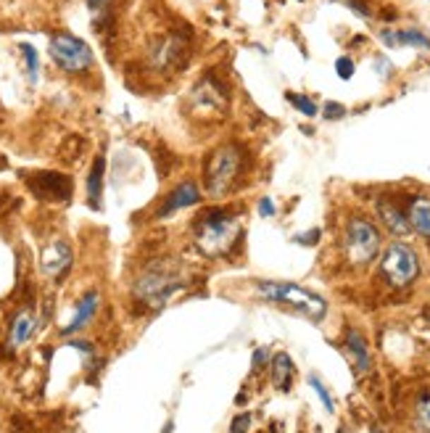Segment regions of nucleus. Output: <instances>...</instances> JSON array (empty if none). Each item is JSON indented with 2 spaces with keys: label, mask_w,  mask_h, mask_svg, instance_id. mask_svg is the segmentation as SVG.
<instances>
[{
  "label": "nucleus",
  "mask_w": 430,
  "mask_h": 433,
  "mask_svg": "<svg viewBox=\"0 0 430 433\" xmlns=\"http://www.w3.org/2000/svg\"><path fill=\"white\" fill-rule=\"evenodd\" d=\"M259 214L261 217H275L277 214V206H275V201H272L270 196H264L259 201Z\"/></svg>",
  "instance_id": "obj_30"
},
{
  "label": "nucleus",
  "mask_w": 430,
  "mask_h": 433,
  "mask_svg": "<svg viewBox=\"0 0 430 433\" xmlns=\"http://www.w3.org/2000/svg\"><path fill=\"white\" fill-rule=\"evenodd\" d=\"M372 433H381V431H372Z\"/></svg>",
  "instance_id": "obj_35"
},
{
  "label": "nucleus",
  "mask_w": 430,
  "mask_h": 433,
  "mask_svg": "<svg viewBox=\"0 0 430 433\" xmlns=\"http://www.w3.org/2000/svg\"><path fill=\"white\" fill-rule=\"evenodd\" d=\"M407 217L414 232H420L422 238L430 241V196H412L407 201Z\"/></svg>",
  "instance_id": "obj_15"
},
{
  "label": "nucleus",
  "mask_w": 430,
  "mask_h": 433,
  "mask_svg": "<svg viewBox=\"0 0 430 433\" xmlns=\"http://www.w3.org/2000/svg\"><path fill=\"white\" fill-rule=\"evenodd\" d=\"M256 291L261 299H267L272 304H282L290 307L293 312L304 314L311 323H320L328 314V304L322 296L311 293L309 288H301L296 283H277V280H256Z\"/></svg>",
  "instance_id": "obj_4"
},
{
  "label": "nucleus",
  "mask_w": 430,
  "mask_h": 433,
  "mask_svg": "<svg viewBox=\"0 0 430 433\" xmlns=\"http://www.w3.org/2000/svg\"><path fill=\"white\" fill-rule=\"evenodd\" d=\"M182 285H185V278H182L180 267L167 262V259H159L141 272L132 293L138 302L148 304V307H164Z\"/></svg>",
  "instance_id": "obj_3"
},
{
  "label": "nucleus",
  "mask_w": 430,
  "mask_h": 433,
  "mask_svg": "<svg viewBox=\"0 0 430 433\" xmlns=\"http://www.w3.org/2000/svg\"><path fill=\"white\" fill-rule=\"evenodd\" d=\"M103 174H106V156L98 153L88 174V201L92 209H100V193H103Z\"/></svg>",
  "instance_id": "obj_18"
},
{
  "label": "nucleus",
  "mask_w": 430,
  "mask_h": 433,
  "mask_svg": "<svg viewBox=\"0 0 430 433\" xmlns=\"http://www.w3.org/2000/svg\"><path fill=\"white\" fill-rule=\"evenodd\" d=\"M240 235V220L227 209H209L193 225V241L209 259H220L230 251Z\"/></svg>",
  "instance_id": "obj_1"
},
{
  "label": "nucleus",
  "mask_w": 430,
  "mask_h": 433,
  "mask_svg": "<svg viewBox=\"0 0 430 433\" xmlns=\"http://www.w3.org/2000/svg\"><path fill=\"white\" fill-rule=\"evenodd\" d=\"M3 167H6V159H3V156H0V170H3Z\"/></svg>",
  "instance_id": "obj_34"
},
{
  "label": "nucleus",
  "mask_w": 430,
  "mask_h": 433,
  "mask_svg": "<svg viewBox=\"0 0 430 433\" xmlns=\"http://www.w3.org/2000/svg\"><path fill=\"white\" fill-rule=\"evenodd\" d=\"M293 381V360L285 352H277L272 357V383L277 391H288Z\"/></svg>",
  "instance_id": "obj_19"
},
{
  "label": "nucleus",
  "mask_w": 430,
  "mask_h": 433,
  "mask_svg": "<svg viewBox=\"0 0 430 433\" xmlns=\"http://www.w3.org/2000/svg\"><path fill=\"white\" fill-rule=\"evenodd\" d=\"M264 362H267V349H256L253 352V364H251V375H256L264 370Z\"/></svg>",
  "instance_id": "obj_29"
},
{
  "label": "nucleus",
  "mask_w": 430,
  "mask_h": 433,
  "mask_svg": "<svg viewBox=\"0 0 430 433\" xmlns=\"http://www.w3.org/2000/svg\"><path fill=\"white\" fill-rule=\"evenodd\" d=\"M185 51H188V48H185V42H182L180 35H167L164 40H159L153 48H150V64H153V69L177 66Z\"/></svg>",
  "instance_id": "obj_12"
},
{
  "label": "nucleus",
  "mask_w": 430,
  "mask_h": 433,
  "mask_svg": "<svg viewBox=\"0 0 430 433\" xmlns=\"http://www.w3.org/2000/svg\"><path fill=\"white\" fill-rule=\"evenodd\" d=\"M249 425H251V415H238L235 420H232V425H230V433H246L249 431Z\"/></svg>",
  "instance_id": "obj_28"
},
{
  "label": "nucleus",
  "mask_w": 430,
  "mask_h": 433,
  "mask_svg": "<svg viewBox=\"0 0 430 433\" xmlns=\"http://www.w3.org/2000/svg\"><path fill=\"white\" fill-rule=\"evenodd\" d=\"M201 191H198V185L193 180H182L174 191L164 198V203L159 206V212H156V217H169V214L174 212H180V209H188V206H196V203H201Z\"/></svg>",
  "instance_id": "obj_11"
},
{
  "label": "nucleus",
  "mask_w": 430,
  "mask_h": 433,
  "mask_svg": "<svg viewBox=\"0 0 430 433\" xmlns=\"http://www.w3.org/2000/svg\"><path fill=\"white\" fill-rule=\"evenodd\" d=\"M322 117H325V119H343V117H346V106H343V103H335V101L325 103Z\"/></svg>",
  "instance_id": "obj_27"
},
{
  "label": "nucleus",
  "mask_w": 430,
  "mask_h": 433,
  "mask_svg": "<svg viewBox=\"0 0 430 433\" xmlns=\"http://www.w3.org/2000/svg\"><path fill=\"white\" fill-rule=\"evenodd\" d=\"M285 98H288L290 103H293V106H296V109L301 111V114H304V117H317V103L311 101L309 95H299V93H288V95H285Z\"/></svg>",
  "instance_id": "obj_23"
},
{
  "label": "nucleus",
  "mask_w": 430,
  "mask_h": 433,
  "mask_svg": "<svg viewBox=\"0 0 430 433\" xmlns=\"http://www.w3.org/2000/svg\"><path fill=\"white\" fill-rule=\"evenodd\" d=\"M396 37H399V48H422V51H428L430 48V37L428 35H422L420 30H399L396 32Z\"/></svg>",
  "instance_id": "obj_20"
},
{
  "label": "nucleus",
  "mask_w": 430,
  "mask_h": 433,
  "mask_svg": "<svg viewBox=\"0 0 430 433\" xmlns=\"http://www.w3.org/2000/svg\"><path fill=\"white\" fill-rule=\"evenodd\" d=\"M317 241H320V230L304 232V235H299V238H296V243H301V246H314Z\"/></svg>",
  "instance_id": "obj_33"
},
{
  "label": "nucleus",
  "mask_w": 430,
  "mask_h": 433,
  "mask_svg": "<svg viewBox=\"0 0 430 433\" xmlns=\"http://www.w3.org/2000/svg\"><path fill=\"white\" fill-rule=\"evenodd\" d=\"M82 148H85V141L77 138V135H69V138L64 141V146H61V159H64V162H77L82 156Z\"/></svg>",
  "instance_id": "obj_21"
},
{
  "label": "nucleus",
  "mask_w": 430,
  "mask_h": 433,
  "mask_svg": "<svg viewBox=\"0 0 430 433\" xmlns=\"http://www.w3.org/2000/svg\"><path fill=\"white\" fill-rule=\"evenodd\" d=\"M111 3L114 0H88V6H90L92 13H98V16H103V13H109Z\"/></svg>",
  "instance_id": "obj_31"
},
{
  "label": "nucleus",
  "mask_w": 430,
  "mask_h": 433,
  "mask_svg": "<svg viewBox=\"0 0 430 433\" xmlns=\"http://www.w3.org/2000/svg\"><path fill=\"white\" fill-rule=\"evenodd\" d=\"M335 71H338L340 80H351V77H354V61H351L349 56H340V59L335 61Z\"/></svg>",
  "instance_id": "obj_26"
},
{
  "label": "nucleus",
  "mask_w": 430,
  "mask_h": 433,
  "mask_svg": "<svg viewBox=\"0 0 430 433\" xmlns=\"http://www.w3.org/2000/svg\"><path fill=\"white\" fill-rule=\"evenodd\" d=\"M191 106L193 111H198L203 117H209V114H225V109H227V88L214 74H206L196 85V90H193Z\"/></svg>",
  "instance_id": "obj_9"
},
{
  "label": "nucleus",
  "mask_w": 430,
  "mask_h": 433,
  "mask_svg": "<svg viewBox=\"0 0 430 433\" xmlns=\"http://www.w3.org/2000/svg\"><path fill=\"white\" fill-rule=\"evenodd\" d=\"M19 48H21V53H24V61H27V74H30V82L35 85V82H37V69H40V64H37V51H35L32 45H27V42H21Z\"/></svg>",
  "instance_id": "obj_24"
},
{
  "label": "nucleus",
  "mask_w": 430,
  "mask_h": 433,
  "mask_svg": "<svg viewBox=\"0 0 430 433\" xmlns=\"http://www.w3.org/2000/svg\"><path fill=\"white\" fill-rule=\"evenodd\" d=\"M414 420L422 433H430V393H422L417 407H414Z\"/></svg>",
  "instance_id": "obj_22"
},
{
  "label": "nucleus",
  "mask_w": 430,
  "mask_h": 433,
  "mask_svg": "<svg viewBox=\"0 0 430 433\" xmlns=\"http://www.w3.org/2000/svg\"><path fill=\"white\" fill-rule=\"evenodd\" d=\"M98 307H100L98 291H88V293H85L80 302H77V312H74V317H71V323L61 328V336H71V333L82 331V328H85V325L90 323L92 317H95Z\"/></svg>",
  "instance_id": "obj_14"
},
{
  "label": "nucleus",
  "mask_w": 430,
  "mask_h": 433,
  "mask_svg": "<svg viewBox=\"0 0 430 433\" xmlns=\"http://www.w3.org/2000/svg\"><path fill=\"white\" fill-rule=\"evenodd\" d=\"M35 328H37V314L32 312V309H21V312L13 317L8 343L13 346V349H16V346H21V343H27L32 338Z\"/></svg>",
  "instance_id": "obj_17"
},
{
  "label": "nucleus",
  "mask_w": 430,
  "mask_h": 433,
  "mask_svg": "<svg viewBox=\"0 0 430 433\" xmlns=\"http://www.w3.org/2000/svg\"><path fill=\"white\" fill-rule=\"evenodd\" d=\"M346 352L351 357V364H354V373L364 375L370 370V349H367V341L359 331H349L346 333Z\"/></svg>",
  "instance_id": "obj_16"
},
{
  "label": "nucleus",
  "mask_w": 430,
  "mask_h": 433,
  "mask_svg": "<svg viewBox=\"0 0 430 433\" xmlns=\"http://www.w3.org/2000/svg\"><path fill=\"white\" fill-rule=\"evenodd\" d=\"M24 182L35 198L40 201H69L74 193V182L69 174L61 172H30L24 174Z\"/></svg>",
  "instance_id": "obj_8"
},
{
  "label": "nucleus",
  "mask_w": 430,
  "mask_h": 433,
  "mask_svg": "<svg viewBox=\"0 0 430 433\" xmlns=\"http://www.w3.org/2000/svg\"><path fill=\"white\" fill-rule=\"evenodd\" d=\"M243 167H246V148L240 143H225L220 148H214L203 167L209 196L222 198L235 191V185L243 177Z\"/></svg>",
  "instance_id": "obj_2"
},
{
  "label": "nucleus",
  "mask_w": 430,
  "mask_h": 433,
  "mask_svg": "<svg viewBox=\"0 0 430 433\" xmlns=\"http://www.w3.org/2000/svg\"><path fill=\"white\" fill-rule=\"evenodd\" d=\"M309 383H311V388L317 391V396H320V399H322V404H325V410H328V413H335V402H333L330 391L325 388V383H322L320 378H317V375H311Z\"/></svg>",
  "instance_id": "obj_25"
},
{
  "label": "nucleus",
  "mask_w": 430,
  "mask_h": 433,
  "mask_svg": "<svg viewBox=\"0 0 430 433\" xmlns=\"http://www.w3.org/2000/svg\"><path fill=\"white\" fill-rule=\"evenodd\" d=\"M420 275V256L407 243H390L381 256V278L390 288H410Z\"/></svg>",
  "instance_id": "obj_6"
},
{
  "label": "nucleus",
  "mask_w": 430,
  "mask_h": 433,
  "mask_svg": "<svg viewBox=\"0 0 430 433\" xmlns=\"http://www.w3.org/2000/svg\"><path fill=\"white\" fill-rule=\"evenodd\" d=\"M71 259H74V254H71L69 243L66 241L50 243L48 249L42 251V272L50 275V278H64L66 270L71 267Z\"/></svg>",
  "instance_id": "obj_13"
},
{
  "label": "nucleus",
  "mask_w": 430,
  "mask_h": 433,
  "mask_svg": "<svg viewBox=\"0 0 430 433\" xmlns=\"http://www.w3.org/2000/svg\"><path fill=\"white\" fill-rule=\"evenodd\" d=\"M50 59L56 61V66L64 69L66 74H85L92 69V48L85 40L74 37L69 32H56L50 37Z\"/></svg>",
  "instance_id": "obj_7"
},
{
  "label": "nucleus",
  "mask_w": 430,
  "mask_h": 433,
  "mask_svg": "<svg viewBox=\"0 0 430 433\" xmlns=\"http://www.w3.org/2000/svg\"><path fill=\"white\" fill-rule=\"evenodd\" d=\"M349 8L354 11V13L364 16V19H367V16H372V11L367 8V3H364V0H349Z\"/></svg>",
  "instance_id": "obj_32"
},
{
  "label": "nucleus",
  "mask_w": 430,
  "mask_h": 433,
  "mask_svg": "<svg viewBox=\"0 0 430 433\" xmlns=\"http://www.w3.org/2000/svg\"><path fill=\"white\" fill-rule=\"evenodd\" d=\"M375 209H378V217L381 222L388 227L396 238H407L412 232V225H410V217H407V209H401L399 203L388 198V196H381L378 201H375Z\"/></svg>",
  "instance_id": "obj_10"
},
{
  "label": "nucleus",
  "mask_w": 430,
  "mask_h": 433,
  "mask_svg": "<svg viewBox=\"0 0 430 433\" xmlns=\"http://www.w3.org/2000/svg\"><path fill=\"white\" fill-rule=\"evenodd\" d=\"M381 230L378 225L367 217H351L346 222V232H343V254H346V262L354 267H364L370 264L378 251H381Z\"/></svg>",
  "instance_id": "obj_5"
}]
</instances>
